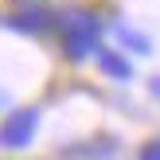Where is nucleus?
Wrapping results in <instances>:
<instances>
[{"label":"nucleus","instance_id":"1","mask_svg":"<svg viewBox=\"0 0 160 160\" xmlns=\"http://www.w3.org/2000/svg\"><path fill=\"white\" fill-rule=\"evenodd\" d=\"M55 31H59V47L70 62H86L102 51V35H106V20L90 8H70L55 20Z\"/></svg>","mask_w":160,"mask_h":160},{"label":"nucleus","instance_id":"2","mask_svg":"<svg viewBox=\"0 0 160 160\" xmlns=\"http://www.w3.org/2000/svg\"><path fill=\"white\" fill-rule=\"evenodd\" d=\"M39 121H43V113L35 106L8 109L4 121H0V152H23V148H31L35 137H39Z\"/></svg>","mask_w":160,"mask_h":160},{"label":"nucleus","instance_id":"3","mask_svg":"<svg viewBox=\"0 0 160 160\" xmlns=\"http://www.w3.org/2000/svg\"><path fill=\"white\" fill-rule=\"evenodd\" d=\"M125 152L121 137H113V133H98V137H86V141H74V145L62 148V156L70 160H117Z\"/></svg>","mask_w":160,"mask_h":160},{"label":"nucleus","instance_id":"4","mask_svg":"<svg viewBox=\"0 0 160 160\" xmlns=\"http://www.w3.org/2000/svg\"><path fill=\"white\" fill-rule=\"evenodd\" d=\"M55 20H59V16H55L51 8L23 4V8H16V16H8L4 23L12 31H20V35H47V31H55Z\"/></svg>","mask_w":160,"mask_h":160},{"label":"nucleus","instance_id":"5","mask_svg":"<svg viewBox=\"0 0 160 160\" xmlns=\"http://www.w3.org/2000/svg\"><path fill=\"white\" fill-rule=\"evenodd\" d=\"M113 39H117V51H129V55H152V39H148V31L133 28V23H125V20L113 23Z\"/></svg>","mask_w":160,"mask_h":160},{"label":"nucleus","instance_id":"6","mask_svg":"<svg viewBox=\"0 0 160 160\" xmlns=\"http://www.w3.org/2000/svg\"><path fill=\"white\" fill-rule=\"evenodd\" d=\"M94 59H98V70L106 78H113V82H129V78H133V62L125 59L117 47H102Z\"/></svg>","mask_w":160,"mask_h":160},{"label":"nucleus","instance_id":"7","mask_svg":"<svg viewBox=\"0 0 160 160\" xmlns=\"http://www.w3.org/2000/svg\"><path fill=\"white\" fill-rule=\"evenodd\" d=\"M137 160H160V137L145 141V145H141V152H137Z\"/></svg>","mask_w":160,"mask_h":160},{"label":"nucleus","instance_id":"8","mask_svg":"<svg viewBox=\"0 0 160 160\" xmlns=\"http://www.w3.org/2000/svg\"><path fill=\"white\" fill-rule=\"evenodd\" d=\"M148 94L160 102V74H152V78H148Z\"/></svg>","mask_w":160,"mask_h":160}]
</instances>
